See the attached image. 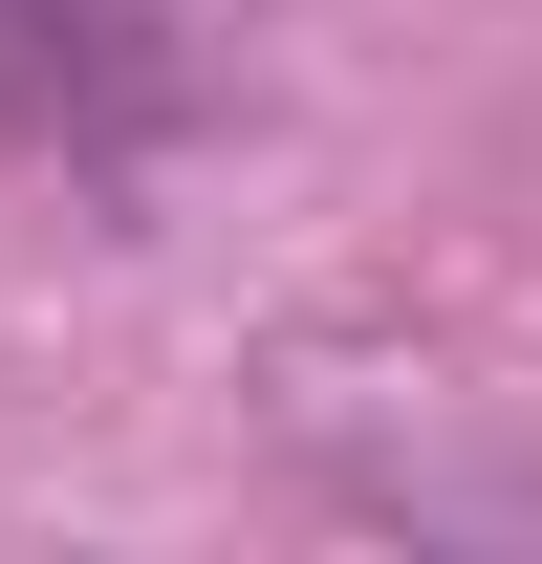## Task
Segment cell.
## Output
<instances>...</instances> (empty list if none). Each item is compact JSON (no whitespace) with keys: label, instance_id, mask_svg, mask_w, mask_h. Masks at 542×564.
Listing matches in <instances>:
<instances>
[{"label":"cell","instance_id":"obj_1","mask_svg":"<svg viewBox=\"0 0 542 564\" xmlns=\"http://www.w3.org/2000/svg\"><path fill=\"white\" fill-rule=\"evenodd\" d=\"M217 131V0H0V152L66 196H152Z\"/></svg>","mask_w":542,"mask_h":564}]
</instances>
